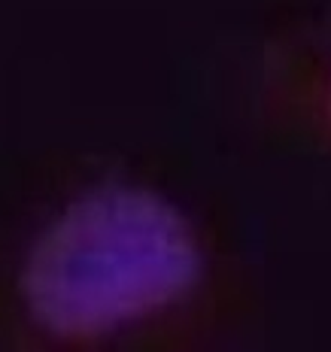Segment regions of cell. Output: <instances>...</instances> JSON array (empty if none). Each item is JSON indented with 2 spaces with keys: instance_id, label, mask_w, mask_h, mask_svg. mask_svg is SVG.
Segmentation results:
<instances>
[{
  "instance_id": "6da1fadb",
  "label": "cell",
  "mask_w": 331,
  "mask_h": 352,
  "mask_svg": "<svg viewBox=\"0 0 331 352\" xmlns=\"http://www.w3.org/2000/svg\"><path fill=\"white\" fill-rule=\"evenodd\" d=\"M197 246L156 195L113 188L76 204L36 246L25 300L43 328L92 337L149 316L195 283Z\"/></svg>"
}]
</instances>
